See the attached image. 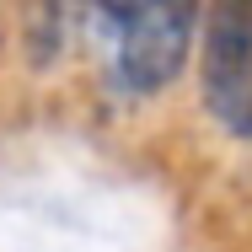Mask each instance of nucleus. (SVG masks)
I'll return each instance as SVG.
<instances>
[{"instance_id": "nucleus-2", "label": "nucleus", "mask_w": 252, "mask_h": 252, "mask_svg": "<svg viewBox=\"0 0 252 252\" xmlns=\"http://www.w3.org/2000/svg\"><path fill=\"white\" fill-rule=\"evenodd\" d=\"M204 107L236 140H252V0L215 5L204 22Z\"/></svg>"}, {"instance_id": "nucleus-1", "label": "nucleus", "mask_w": 252, "mask_h": 252, "mask_svg": "<svg viewBox=\"0 0 252 252\" xmlns=\"http://www.w3.org/2000/svg\"><path fill=\"white\" fill-rule=\"evenodd\" d=\"M86 27L102 43L107 81L129 97L161 92L183 70L188 43H193V11L188 5H97L86 16Z\"/></svg>"}]
</instances>
